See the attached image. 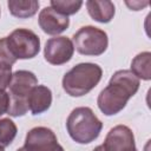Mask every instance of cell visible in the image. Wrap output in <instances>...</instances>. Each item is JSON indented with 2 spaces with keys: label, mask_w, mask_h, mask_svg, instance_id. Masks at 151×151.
I'll list each match as a JSON object with an SVG mask.
<instances>
[{
  "label": "cell",
  "mask_w": 151,
  "mask_h": 151,
  "mask_svg": "<svg viewBox=\"0 0 151 151\" xmlns=\"http://www.w3.org/2000/svg\"><path fill=\"white\" fill-rule=\"evenodd\" d=\"M139 79L130 70H119L113 73L109 85L99 93L97 104L105 116L119 113L139 88Z\"/></svg>",
  "instance_id": "cell-1"
},
{
  "label": "cell",
  "mask_w": 151,
  "mask_h": 151,
  "mask_svg": "<svg viewBox=\"0 0 151 151\" xmlns=\"http://www.w3.org/2000/svg\"><path fill=\"white\" fill-rule=\"evenodd\" d=\"M103 70L92 63H81L73 66L63 78V88L71 97L87 94L100 81Z\"/></svg>",
  "instance_id": "cell-2"
},
{
  "label": "cell",
  "mask_w": 151,
  "mask_h": 151,
  "mask_svg": "<svg viewBox=\"0 0 151 151\" xmlns=\"http://www.w3.org/2000/svg\"><path fill=\"white\" fill-rule=\"evenodd\" d=\"M66 129L74 142L88 144L98 138L103 129V123L90 107L80 106L72 110L67 117Z\"/></svg>",
  "instance_id": "cell-3"
},
{
  "label": "cell",
  "mask_w": 151,
  "mask_h": 151,
  "mask_svg": "<svg viewBox=\"0 0 151 151\" xmlns=\"http://www.w3.org/2000/svg\"><path fill=\"white\" fill-rule=\"evenodd\" d=\"M73 47L83 55H100L109 45L105 31L94 26H84L73 34Z\"/></svg>",
  "instance_id": "cell-4"
},
{
  "label": "cell",
  "mask_w": 151,
  "mask_h": 151,
  "mask_svg": "<svg viewBox=\"0 0 151 151\" xmlns=\"http://www.w3.org/2000/svg\"><path fill=\"white\" fill-rule=\"evenodd\" d=\"M6 42L11 54L18 59H32L40 51V39L31 29L17 28L8 37Z\"/></svg>",
  "instance_id": "cell-5"
},
{
  "label": "cell",
  "mask_w": 151,
  "mask_h": 151,
  "mask_svg": "<svg viewBox=\"0 0 151 151\" xmlns=\"http://www.w3.org/2000/svg\"><path fill=\"white\" fill-rule=\"evenodd\" d=\"M24 147L28 151H64L54 132L45 126L31 129L26 134Z\"/></svg>",
  "instance_id": "cell-6"
},
{
  "label": "cell",
  "mask_w": 151,
  "mask_h": 151,
  "mask_svg": "<svg viewBox=\"0 0 151 151\" xmlns=\"http://www.w3.org/2000/svg\"><path fill=\"white\" fill-rule=\"evenodd\" d=\"M74 52L73 42L67 37H55L46 41L44 57L52 65H63L71 60Z\"/></svg>",
  "instance_id": "cell-7"
},
{
  "label": "cell",
  "mask_w": 151,
  "mask_h": 151,
  "mask_svg": "<svg viewBox=\"0 0 151 151\" xmlns=\"http://www.w3.org/2000/svg\"><path fill=\"white\" fill-rule=\"evenodd\" d=\"M103 146L106 151H134L133 132L125 125H117L109 131Z\"/></svg>",
  "instance_id": "cell-8"
},
{
  "label": "cell",
  "mask_w": 151,
  "mask_h": 151,
  "mask_svg": "<svg viewBox=\"0 0 151 151\" xmlns=\"http://www.w3.org/2000/svg\"><path fill=\"white\" fill-rule=\"evenodd\" d=\"M38 21H39L40 28L50 35H57L64 32L65 29H67L70 25V19L58 13L51 6L41 9V12L39 13Z\"/></svg>",
  "instance_id": "cell-9"
},
{
  "label": "cell",
  "mask_w": 151,
  "mask_h": 151,
  "mask_svg": "<svg viewBox=\"0 0 151 151\" xmlns=\"http://www.w3.org/2000/svg\"><path fill=\"white\" fill-rule=\"evenodd\" d=\"M38 85V79L34 73L25 70L17 71L12 74L9 83V97L27 99L31 90Z\"/></svg>",
  "instance_id": "cell-10"
},
{
  "label": "cell",
  "mask_w": 151,
  "mask_h": 151,
  "mask_svg": "<svg viewBox=\"0 0 151 151\" xmlns=\"http://www.w3.org/2000/svg\"><path fill=\"white\" fill-rule=\"evenodd\" d=\"M28 110L32 114H40L47 111L52 104V92L44 85L34 86L27 96Z\"/></svg>",
  "instance_id": "cell-11"
},
{
  "label": "cell",
  "mask_w": 151,
  "mask_h": 151,
  "mask_svg": "<svg viewBox=\"0 0 151 151\" xmlns=\"http://www.w3.org/2000/svg\"><path fill=\"white\" fill-rule=\"evenodd\" d=\"M86 7L90 17L98 22H110L114 17V5L109 0H88Z\"/></svg>",
  "instance_id": "cell-12"
},
{
  "label": "cell",
  "mask_w": 151,
  "mask_h": 151,
  "mask_svg": "<svg viewBox=\"0 0 151 151\" xmlns=\"http://www.w3.org/2000/svg\"><path fill=\"white\" fill-rule=\"evenodd\" d=\"M8 9L13 17L26 19L33 17L38 8H39V1L37 0H9L7 2Z\"/></svg>",
  "instance_id": "cell-13"
},
{
  "label": "cell",
  "mask_w": 151,
  "mask_h": 151,
  "mask_svg": "<svg viewBox=\"0 0 151 151\" xmlns=\"http://www.w3.org/2000/svg\"><path fill=\"white\" fill-rule=\"evenodd\" d=\"M131 72L143 80L151 79V53L142 52L137 54L131 63Z\"/></svg>",
  "instance_id": "cell-14"
},
{
  "label": "cell",
  "mask_w": 151,
  "mask_h": 151,
  "mask_svg": "<svg viewBox=\"0 0 151 151\" xmlns=\"http://www.w3.org/2000/svg\"><path fill=\"white\" fill-rule=\"evenodd\" d=\"M17 125L9 118L0 119V146H8L17 136Z\"/></svg>",
  "instance_id": "cell-15"
},
{
  "label": "cell",
  "mask_w": 151,
  "mask_h": 151,
  "mask_svg": "<svg viewBox=\"0 0 151 151\" xmlns=\"http://www.w3.org/2000/svg\"><path fill=\"white\" fill-rule=\"evenodd\" d=\"M81 6H83V1H76V0H52L51 1V7L65 17L77 13Z\"/></svg>",
  "instance_id": "cell-16"
},
{
  "label": "cell",
  "mask_w": 151,
  "mask_h": 151,
  "mask_svg": "<svg viewBox=\"0 0 151 151\" xmlns=\"http://www.w3.org/2000/svg\"><path fill=\"white\" fill-rule=\"evenodd\" d=\"M28 111V104L27 99H21V98H15V97H9V105L7 113L12 117H19L26 114Z\"/></svg>",
  "instance_id": "cell-17"
},
{
  "label": "cell",
  "mask_w": 151,
  "mask_h": 151,
  "mask_svg": "<svg viewBox=\"0 0 151 151\" xmlns=\"http://www.w3.org/2000/svg\"><path fill=\"white\" fill-rule=\"evenodd\" d=\"M12 74V66L5 63H0V90H5L9 86Z\"/></svg>",
  "instance_id": "cell-18"
},
{
  "label": "cell",
  "mask_w": 151,
  "mask_h": 151,
  "mask_svg": "<svg viewBox=\"0 0 151 151\" xmlns=\"http://www.w3.org/2000/svg\"><path fill=\"white\" fill-rule=\"evenodd\" d=\"M17 61V59L11 54L7 42H6V37L0 39V63H5L8 65H13Z\"/></svg>",
  "instance_id": "cell-19"
},
{
  "label": "cell",
  "mask_w": 151,
  "mask_h": 151,
  "mask_svg": "<svg viewBox=\"0 0 151 151\" xmlns=\"http://www.w3.org/2000/svg\"><path fill=\"white\" fill-rule=\"evenodd\" d=\"M9 105V94L5 90H0V116L7 112Z\"/></svg>",
  "instance_id": "cell-20"
},
{
  "label": "cell",
  "mask_w": 151,
  "mask_h": 151,
  "mask_svg": "<svg viewBox=\"0 0 151 151\" xmlns=\"http://www.w3.org/2000/svg\"><path fill=\"white\" fill-rule=\"evenodd\" d=\"M125 4H126L131 9H133V11H139V9H142L143 7L147 6V5H149V1H144V2H142V1H132V2L126 1Z\"/></svg>",
  "instance_id": "cell-21"
},
{
  "label": "cell",
  "mask_w": 151,
  "mask_h": 151,
  "mask_svg": "<svg viewBox=\"0 0 151 151\" xmlns=\"http://www.w3.org/2000/svg\"><path fill=\"white\" fill-rule=\"evenodd\" d=\"M93 151H106V150L104 149V146H103V145H99V146H97Z\"/></svg>",
  "instance_id": "cell-22"
},
{
  "label": "cell",
  "mask_w": 151,
  "mask_h": 151,
  "mask_svg": "<svg viewBox=\"0 0 151 151\" xmlns=\"http://www.w3.org/2000/svg\"><path fill=\"white\" fill-rule=\"evenodd\" d=\"M17 151H28L27 149H25V147H20V149H18Z\"/></svg>",
  "instance_id": "cell-23"
},
{
  "label": "cell",
  "mask_w": 151,
  "mask_h": 151,
  "mask_svg": "<svg viewBox=\"0 0 151 151\" xmlns=\"http://www.w3.org/2000/svg\"><path fill=\"white\" fill-rule=\"evenodd\" d=\"M0 151H5V150H4V147H1V146H0Z\"/></svg>",
  "instance_id": "cell-24"
},
{
  "label": "cell",
  "mask_w": 151,
  "mask_h": 151,
  "mask_svg": "<svg viewBox=\"0 0 151 151\" xmlns=\"http://www.w3.org/2000/svg\"><path fill=\"white\" fill-rule=\"evenodd\" d=\"M134 151H137V150H134Z\"/></svg>",
  "instance_id": "cell-25"
}]
</instances>
